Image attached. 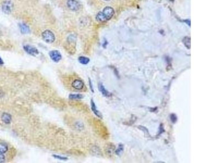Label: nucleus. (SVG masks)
I'll return each instance as SVG.
<instances>
[{"mask_svg":"<svg viewBox=\"0 0 218 163\" xmlns=\"http://www.w3.org/2000/svg\"><path fill=\"white\" fill-rule=\"evenodd\" d=\"M5 161V156L3 153H0V163H4Z\"/></svg>","mask_w":218,"mask_h":163,"instance_id":"obj_21","label":"nucleus"},{"mask_svg":"<svg viewBox=\"0 0 218 163\" xmlns=\"http://www.w3.org/2000/svg\"><path fill=\"white\" fill-rule=\"evenodd\" d=\"M72 86L74 89L80 90L84 88V83L81 80L75 79L73 82Z\"/></svg>","mask_w":218,"mask_h":163,"instance_id":"obj_7","label":"nucleus"},{"mask_svg":"<svg viewBox=\"0 0 218 163\" xmlns=\"http://www.w3.org/2000/svg\"><path fill=\"white\" fill-rule=\"evenodd\" d=\"M96 20L101 22H104L108 21L106 20L105 16H104V14L103 13L102 11H100L98 13V14L96 16Z\"/></svg>","mask_w":218,"mask_h":163,"instance_id":"obj_13","label":"nucleus"},{"mask_svg":"<svg viewBox=\"0 0 218 163\" xmlns=\"http://www.w3.org/2000/svg\"><path fill=\"white\" fill-rule=\"evenodd\" d=\"M170 119H171V121H172V122L174 124L177 121V117L176 115V114H171V115H170Z\"/></svg>","mask_w":218,"mask_h":163,"instance_id":"obj_18","label":"nucleus"},{"mask_svg":"<svg viewBox=\"0 0 218 163\" xmlns=\"http://www.w3.org/2000/svg\"><path fill=\"white\" fill-rule=\"evenodd\" d=\"M2 121L5 124H10L12 120V116L7 113H3L1 115Z\"/></svg>","mask_w":218,"mask_h":163,"instance_id":"obj_10","label":"nucleus"},{"mask_svg":"<svg viewBox=\"0 0 218 163\" xmlns=\"http://www.w3.org/2000/svg\"><path fill=\"white\" fill-rule=\"evenodd\" d=\"M78 61L82 65H87L89 64L90 61L89 58L84 56H80L78 58Z\"/></svg>","mask_w":218,"mask_h":163,"instance_id":"obj_14","label":"nucleus"},{"mask_svg":"<svg viewBox=\"0 0 218 163\" xmlns=\"http://www.w3.org/2000/svg\"><path fill=\"white\" fill-rule=\"evenodd\" d=\"M8 146L5 143H0V153H6L8 151Z\"/></svg>","mask_w":218,"mask_h":163,"instance_id":"obj_16","label":"nucleus"},{"mask_svg":"<svg viewBox=\"0 0 218 163\" xmlns=\"http://www.w3.org/2000/svg\"><path fill=\"white\" fill-rule=\"evenodd\" d=\"M98 89L100 92L102 94V95L105 97H109L111 96V94L109 93V91L105 88L104 85L102 83H99L98 85Z\"/></svg>","mask_w":218,"mask_h":163,"instance_id":"obj_11","label":"nucleus"},{"mask_svg":"<svg viewBox=\"0 0 218 163\" xmlns=\"http://www.w3.org/2000/svg\"><path fill=\"white\" fill-rule=\"evenodd\" d=\"M91 109H92V112L94 113V114L99 118H102V115L99 110L97 109V108L95 106V104L94 103L93 99H91Z\"/></svg>","mask_w":218,"mask_h":163,"instance_id":"obj_9","label":"nucleus"},{"mask_svg":"<svg viewBox=\"0 0 218 163\" xmlns=\"http://www.w3.org/2000/svg\"><path fill=\"white\" fill-rule=\"evenodd\" d=\"M67 5L70 10L72 11H78L80 8V4L76 0H68Z\"/></svg>","mask_w":218,"mask_h":163,"instance_id":"obj_3","label":"nucleus"},{"mask_svg":"<svg viewBox=\"0 0 218 163\" xmlns=\"http://www.w3.org/2000/svg\"><path fill=\"white\" fill-rule=\"evenodd\" d=\"M102 12L107 20L111 19L114 15V9L111 7H106Z\"/></svg>","mask_w":218,"mask_h":163,"instance_id":"obj_6","label":"nucleus"},{"mask_svg":"<svg viewBox=\"0 0 218 163\" xmlns=\"http://www.w3.org/2000/svg\"><path fill=\"white\" fill-rule=\"evenodd\" d=\"M105 1H110V0H105Z\"/></svg>","mask_w":218,"mask_h":163,"instance_id":"obj_24","label":"nucleus"},{"mask_svg":"<svg viewBox=\"0 0 218 163\" xmlns=\"http://www.w3.org/2000/svg\"><path fill=\"white\" fill-rule=\"evenodd\" d=\"M114 149H115V146L112 143H108L106 144L105 147V152L109 156H111L112 155Z\"/></svg>","mask_w":218,"mask_h":163,"instance_id":"obj_8","label":"nucleus"},{"mask_svg":"<svg viewBox=\"0 0 218 163\" xmlns=\"http://www.w3.org/2000/svg\"><path fill=\"white\" fill-rule=\"evenodd\" d=\"M0 34H1V31H0Z\"/></svg>","mask_w":218,"mask_h":163,"instance_id":"obj_25","label":"nucleus"},{"mask_svg":"<svg viewBox=\"0 0 218 163\" xmlns=\"http://www.w3.org/2000/svg\"><path fill=\"white\" fill-rule=\"evenodd\" d=\"M182 41L184 45H185V46L187 48H188L189 49H190V47H191V40H190V37H184Z\"/></svg>","mask_w":218,"mask_h":163,"instance_id":"obj_15","label":"nucleus"},{"mask_svg":"<svg viewBox=\"0 0 218 163\" xmlns=\"http://www.w3.org/2000/svg\"><path fill=\"white\" fill-rule=\"evenodd\" d=\"M4 64V62H3V60H2V59L1 58V57H0V65H2Z\"/></svg>","mask_w":218,"mask_h":163,"instance_id":"obj_23","label":"nucleus"},{"mask_svg":"<svg viewBox=\"0 0 218 163\" xmlns=\"http://www.w3.org/2000/svg\"><path fill=\"white\" fill-rule=\"evenodd\" d=\"M53 157L54 158L58 159H60V160H64V161H65V160H68V158H67V157H62V156H59V155H55V154H54V155H53Z\"/></svg>","mask_w":218,"mask_h":163,"instance_id":"obj_20","label":"nucleus"},{"mask_svg":"<svg viewBox=\"0 0 218 163\" xmlns=\"http://www.w3.org/2000/svg\"><path fill=\"white\" fill-rule=\"evenodd\" d=\"M42 37L45 42L48 44H52L55 40L54 34L50 30H44L42 34Z\"/></svg>","mask_w":218,"mask_h":163,"instance_id":"obj_1","label":"nucleus"},{"mask_svg":"<svg viewBox=\"0 0 218 163\" xmlns=\"http://www.w3.org/2000/svg\"><path fill=\"white\" fill-rule=\"evenodd\" d=\"M82 98H83V95H82L81 94H70L69 96V99H80Z\"/></svg>","mask_w":218,"mask_h":163,"instance_id":"obj_17","label":"nucleus"},{"mask_svg":"<svg viewBox=\"0 0 218 163\" xmlns=\"http://www.w3.org/2000/svg\"><path fill=\"white\" fill-rule=\"evenodd\" d=\"M89 88H90V89L91 90V91H92V93H94V90H93V85H92V82H91V79H90V78H89Z\"/></svg>","mask_w":218,"mask_h":163,"instance_id":"obj_22","label":"nucleus"},{"mask_svg":"<svg viewBox=\"0 0 218 163\" xmlns=\"http://www.w3.org/2000/svg\"><path fill=\"white\" fill-rule=\"evenodd\" d=\"M24 49L28 53L31 55L32 56H35L37 54L39 53L38 50L35 47L30 45H26L24 46Z\"/></svg>","mask_w":218,"mask_h":163,"instance_id":"obj_5","label":"nucleus"},{"mask_svg":"<svg viewBox=\"0 0 218 163\" xmlns=\"http://www.w3.org/2000/svg\"><path fill=\"white\" fill-rule=\"evenodd\" d=\"M123 151V146L122 145H119V147L117 149V150L116 151V153L117 155H119Z\"/></svg>","mask_w":218,"mask_h":163,"instance_id":"obj_19","label":"nucleus"},{"mask_svg":"<svg viewBox=\"0 0 218 163\" xmlns=\"http://www.w3.org/2000/svg\"><path fill=\"white\" fill-rule=\"evenodd\" d=\"M50 58L54 62L58 63L62 59V55L57 50H52L49 52Z\"/></svg>","mask_w":218,"mask_h":163,"instance_id":"obj_4","label":"nucleus"},{"mask_svg":"<svg viewBox=\"0 0 218 163\" xmlns=\"http://www.w3.org/2000/svg\"><path fill=\"white\" fill-rule=\"evenodd\" d=\"M19 27H20V32L22 34H27L30 32V28L29 27L25 24H20V26H19Z\"/></svg>","mask_w":218,"mask_h":163,"instance_id":"obj_12","label":"nucleus"},{"mask_svg":"<svg viewBox=\"0 0 218 163\" xmlns=\"http://www.w3.org/2000/svg\"><path fill=\"white\" fill-rule=\"evenodd\" d=\"M13 8V4L12 2L10 0H5L2 6V11L5 13V14H10L12 12V9Z\"/></svg>","mask_w":218,"mask_h":163,"instance_id":"obj_2","label":"nucleus"}]
</instances>
